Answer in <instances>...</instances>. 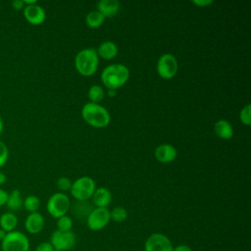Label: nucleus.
<instances>
[{
	"label": "nucleus",
	"mask_w": 251,
	"mask_h": 251,
	"mask_svg": "<svg viewBox=\"0 0 251 251\" xmlns=\"http://www.w3.org/2000/svg\"><path fill=\"white\" fill-rule=\"evenodd\" d=\"M25 230L30 234L39 233L44 227L43 216L38 212L29 213V215L25 218Z\"/></svg>",
	"instance_id": "ddd939ff"
},
{
	"label": "nucleus",
	"mask_w": 251,
	"mask_h": 251,
	"mask_svg": "<svg viewBox=\"0 0 251 251\" xmlns=\"http://www.w3.org/2000/svg\"><path fill=\"white\" fill-rule=\"evenodd\" d=\"M71 208V201L67 194L63 192H56L52 194L46 204L47 212L55 219L67 215Z\"/></svg>",
	"instance_id": "423d86ee"
},
{
	"label": "nucleus",
	"mask_w": 251,
	"mask_h": 251,
	"mask_svg": "<svg viewBox=\"0 0 251 251\" xmlns=\"http://www.w3.org/2000/svg\"><path fill=\"white\" fill-rule=\"evenodd\" d=\"M116 94H117V90L116 89H108V91H107V95L109 97H115Z\"/></svg>",
	"instance_id": "72a5a7b5"
},
{
	"label": "nucleus",
	"mask_w": 251,
	"mask_h": 251,
	"mask_svg": "<svg viewBox=\"0 0 251 251\" xmlns=\"http://www.w3.org/2000/svg\"><path fill=\"white\" fill-rule=\"evenodd\" d=\"M8 195H9V193L7 191L0 188V207L6 205L7 200H8Z\"/></svg>",
	"instance_id": "7c9ffc66"
},
{
	"label": "nucleus",
	"mask_w": 251,
	"mask_h": 251,
	"mask_svg": "<svg viewBox=\"0 0 251 251\" xmlns=\"http://www.w3.org/2000/svg\"><path fill=\"white\" fill-rule=\"evenodd\" d=\"M73 227V220L71 217L65 215L57 219V229L60 231H71Z\"/></svg>",
	"instance_id": "393cba45"
},
{
	"label": "nucleus",
	"mask_w": 251,
	"mask_h": 251,
	"mask_svg": "<svg viewBox=\"0 0 251 251\" xmlns=\"http://www.w3.org/2000/svg\"><path fill=\"white\" fill-rule=\"evenodd\" d=\"M92 209L88 201H77L74 206V214L77 218H87Z\"/></svg>",
	"instance_id": "412c9836"
},
{
	"label": "nucleus",
	"mask_w": 251,
	"mask_h": 251,
	"mask_svg": "<svg viewBox=\"0 0 251 251\" xmlns=\"http://www.w3.org/2000/svg\"><path fill=\"white\" fill-rule=\"evenodd\" d=\"M250 112H251V105L250 104L245 105L239 112V120L245 126H250V124H251Z\"/></svg>",
	"instance_id": "a878e982"
},
{
	"label": "nucleus",
	"mask_w": 251,
	"mask_h": 251,
	"mask_svg": "<svg viewBox=\"0 0 251 251\" xmlns=\"http://www.w3.org/2000/svg\"><path fill=\"white\" fill-rule=\"evenodd\" d=\"M29 240L27 236L19 230L7 232L1 241L2 251H29Z\"/></svg>",
	"instance_id": "39448f33"
},
{
	"label": "nucleus",
	"mask_w": 251,
	"mask_h": 251,
	"mask_svg": "<svg viewBox=\"0 0 251 251\" xmlns=\"http://www.w3.org/2000/svg\"><path fill=\"white\" fill-rule=\"evenodd\" d=\"M23 206L29 213H34L37 212V210L40 207V200L35 195H28L24 199Z\"/></svg>",
	"instance_id": "5701e85b"
},
{
	"label": "nucleus",
	"mask_w": 251,
	"mask_h": 251,
	"mask_svg": "<svg viewBox=\"0 0 251 251\" xmlns=\"http://www.w3.org/2000/svg\"><path fill=\"white\" fill-rule=\"evenodd\" d=\"M87 96L92 103H99L105 96V91L102 86L98 84L91 85L88 89Z\"/></svg>",
	"instance_id": "4be33fe9"
},
{
	"label": "nucleus",
	"mask_w": 251,
	"mask_h": 251,
	"mask_svg": "<svg viewBox=\"0 0 251 251\" xmlns=\"http://www.w3.org/2000/svg\"><path fill=\"white\" fill-rule=\"evenodd\" d=\"M57 187L62 191H68L71 189L72 181L68 176H61L56 181Z\"/></svg>",
	"instance_id": "bb28decb"
},
{
	"label": "nucleus",
	"mask_w": 251,
	"mask_h": 251,
	"mask_svg": "<svg viewBox=\"0 0 251 251\" xmlns=\"http://www.w3.org/2000/svg\"><path fill=\"white\" fill-rule=\"evenodd\" d=\"M154 156L158 162L167 164L176 159L177 150L174 145L170 143H162L155 148Z\"/></svg>",
	"instance_id": "f8f14e48"
},
{
	"label": "nucleus",
	"mask_w": 251,
	"mask_h": 251,
	"mask_svg": "<svg viewBox=\"0 0 251 251\" xmlns=\"http://www.w3.org/2000/svg\"><path fill=\"white\" fill-rule=\"evenodd\" d=\"M110 217H111V220H113L114 222L122 223L126 221L127 217V211L126 210V208L122 206H118V207H115L112 211H110Z\"/></svg>",
	"instance_id": "b1692460"
},
{
	"label": "nucleus",
	"mask_w": 251,
	"mask_h": 251,
	"mask_svg": "<svg viewBox=\"0 0 251 251\" xmlns=\"http://www.w3.org/2000/svg\"><path fill=\"white\" fill-rule=\"evenodd\" d=\"M171 239L163 233H152L144 243V251H173Z\"/></svg>",
	"instance_id": "9d476101"
},
{
	"label": "nucleus",
	"mask_w": 251,
	"mask_h": 251,
	"mask_svg": "<svg viewBox=\"0 0 251 251\" xmlns=\"http://www.w3.org/2000/svg\"><path fill=\"white\" fill-rule=\"evenodd\" d=\"M6 234H7V232L5 230H3L2 228H0V241H2L5 238Z\"/></svg>",
	"instance_id": "e433bc0d"
},
{
	"label": "nucleus",
	"mask_w": 251,
	"mask_h": 251,
	"mask_svg": "<svg viewBox=\"0 0 251 251\" xmlns=\"http://www.w3.org/2000/svg\"><path fill=\"white\" fill-rule=\"evenodd\" d=\"M121 9V4L118 0H100L97 3V11L106 18H113Z\"/></svg>",
	"instance_id": "4468645a"
},
{
	"label": "nucleus",
	"mask_w": 251,
	"mask_h": 251,
	"mask_svg": "<svg viewBox=\"0 0 251 251\" xmlns=\"http://www.w3.org/2000/svg\"><path fill=\"white\" fill-rule=\"evenodd\" d=\"M99 65V57L96 49L88 47L80 50L75 57V67L77 73L84 76H90L96 73Z\"/></svg>",
	"instance_id": "7ed1b4c3"
},
{
	"label": "nucleus",
	"mask_w": 251,
	"mask_h": 251,
	"mask_svg": "<svg viewBox=\"0 0 251 251\" xmlns=\"http://www.w3.org/2000/svg\"><path fill=\"white\" fill-rule=\"evenodd\" d=\"M8 157H9L8 147L3 141L0 140V168L7 163Z\"/></svg>",
	"instance_id": "cd10ccee"
},
{
	"label": "nucleus",
	"mask_w": 251,
	"mask_h": 251,
	"mask_svg": "<svg viewBox=\"0 0 251 251\" xmlns=\"http://www.w3.org/2000/svg\"><path fill=\"white\" fill-rule=\"evenodd\" d=\"M96 189L95 181L90 176H80L72 182L71 194L77 201H87L92 197Z\"/></svg>",
	"instance_id": "20e7f679"
},
{
	"label": "nucleus",
	"mask_w": 251,
	"mask_h": 251,
	"mask_svg": "<svg viewBox=\"0 0 251 251\" xmlns=\"http://www.w3.org/2000/svg\"><path fill=\"white\" fill-rule=\"evenodd\" d=\"M110 220V211L107 208L96 207L93 208L87 216L86 224L89 229L97 231L104 228L109 224Z\"/></svg>",
	"instance_id": "1a4fd4ad"
},
{
	"label": "nucleus",
	"mask_w": 251,
	"mask_h": 251,
	"mask_svg": "<svg viewBox=\"0 0 251 251\" xmlns=\"http://www.w3.org/2000/svg\"><path fill=\"white\" fill-rule=\"evenodd\" d=\"M105 18L101 13H99L97 10L90 11L85 18L86 25L91 28H97L100 27L104 24Z\"/></svg>",
	"instance_id": "aec40b11"
},
{
	"label": "nucleus",
	"mask_w": 251,
	"mask_h": 251,
	"mask_svg": "<svg viewBox=\"0 0 251 251\" xmlns=\"http://www.w3.org/2000/svg\"><path fill=\"white\" fill-rule=\"evenodd\" d=\"M6 179H7V177H6L5 174H4V173H1V172H0V185L4 184V183L6 182Z\"/></svg>",
	"instance_id": "f704fd0d"
},
{
	"label": "nucleus",
	"mask_w": 251,
	"mask_h": 251,
	"mask_svg": "<svg viewBox=\"0 0 251 251\" xmlns=\"http://www.w3.org/2000/svg\"><path fill=\"white\" fill-rule=\"evenodd\" d=\"M23 12L25 19L33 25H39L43 24L46 18L45 10L40 5L37 4L25 6Z\"/></svg>",
	"instance_id": "9b49d317"
},
{
	"label": "nucleus",
	"mask_w": 251,
	"mask_h": 251,
	"mask_svg": "<svg viewBox=\"0 0 251 251\" xmlns=\"http://www.w3.org/2000/svg\"><path fill=\"white\" fill-rule=\"evenodd\" d=\"M214 131L216 135L222 139L227 140L233 136V127L226 119H220L215 123Z\"/></svg>",
	"instance_id": "dca6fc26"
},
{
	"label": "nucleus",
	"mask_w": 251,
	"mask_h": 251,
	"mask_svg": "<svg viewBox=\"0 0 251 251\" xmlns=\"http://www.w3.org/2000/svg\"><path fill=\"white\" fill-rule=\"evenodd\" d=\"M18 225V218L12 212H6L0 216V228L6 232L15 230Z\"/></svg>",
	"instance_id": "a211bd4d"
},
{
	"label": "nucleus",
	"mask_w": 251,
	"mask_h": 251,
	"mask_svg": "<svg viewBox=\"0 0 251 251\" xmlns=\"http://www.w3.org/2000/svg\"><path fill=\"white\" fill-rule=\"evenodd\" d=\"M177 69V60L172 53H165L159 57L156 65V70L160 77L164 79H171L176 75Z\"/></svg>",
	"instance_id": "0eeeda50"
},
{
	"label": "nucleus",
	"mask_w": 251,
	"mask_h": 251,
	"mask_svg": "<svg viewBox=\"0 0 251 251\" xmlns=\"http://www.w3.org/2000/svg\"><path fill=\"white\" fill-rule=\"evenodd\" d=\"M173 251H192V249L186 244H179V245L174 247Z\"/></svg>",
	"instance_id": "473e14b6"
},
{
	"label": "nucleus",
	"mask_w": 251,
	"mask_h": 251,
	"mask_svg": "<svg viewBox=\"0 0 251 251\" xmlns=\"http://www.w3.org/2000/svg\"><path fill=\"white\" fill-rule=\"evenodd\" d=\"M25 6H29V5H33L36 4V0H23Z\"/></svg>",
	"instance_id": "c9c22d12"
},
{
	"label": "nucleus",
	"mask_w": 251,
	"mask_h": 251,
	"mask_svg": "<svg viewBox=\"0 0 251 251\" xmlns=\"http://www.w3.org/2000/svg\"><path fill=\"white\" fill-rule=\"evenodd\" d=\"M25 3L23 0H14L12 2V7L13 9H15L16 11H21V10H24L25 8Z\"/></svg>",
	"instance_id": "c756f323"
},
{
	"label": "nucleus",
	"mask_w": 251,
	"mask_h": 251,
	"mask_svg": "<svg viewBox=\"0 0 251 251\" xmlns=\"http://www.w3.org/2000/svg\"><path fill=\"white\" fill-rule=\"evenodd\" d=\"M81 117L86 124L96 128L106 127L111 122L109 111L99 103H85L81 109Z\"/></svg>",
	"instance_id": "f03ea898"
},
{
	"label": "nucleus",
	"mask_w": 251,
	"mask_h": 251,
	"mask_svg": "<svg viewBox=\"0 0 251 251\" xmlns=\"http://www.w3.org/2000/svg\"><path fill=\"white\" fill-rule=\"evenodd\" d=\"M129 78L128 68L121 63L111 64L105 67L101 73V81L108 89L122 87Z\"/></svg>",
	"instance_id": "f257e3e1"
},
{
	"label": "nucleus",
	"mask_w": 251,
	"mask_h": 251,
	"mask_svg": "<svg viewBox=\"0 0 251 251\" xmlns=\"http://www.w3.org/2000/svg\"><path fill=\"white\" fill-rule=\"evenodd\" d=\"M192 3L199 7H206L213 4V0H192Z\"/></svg>",
	"instance_id": "2f4dec72"
},
{
	"label": "nucleus",
	"mask_w": 251,
	"mask_h": 251,
	"mask_svg": "<svg viewBox=\"0 0 251 251\" xmlns=\"http://www.w3.org/2000/svg\"><path fill=\"white\" fill-rule=\"evenodd\" d=\"M35 251H54V248H53V246L51 245L50 242L44 241V242L39 243V244L36 246Z\"/></svg>",
	"instance_id": "c85d7f7f"
},
{
	"label": "nucleus",
	"mask_w": 251,
	"mask_h": 251,
	"mask_svg": "<svg viewBox=\"0 0 251 251\" xmlns=\"http://www.w3.org/2000/svg\"><path fill=\"white\" fill-rule=\"evenodd\" d=\"M96 52L98 54V57H101L105 60H112L118 55L119 49L114 41L106 40L98 46Z\"/></svg>",
	"instance_id": "f3484780"
},
{
	"label": "nucleus",
	"mask_w": 251,
	"mask_h": 251,
	"mask_svg": "<svg viewBox=\"0 0 251 251\" xmlns=\"http://www.w3.org/2000/svg\"><path fill=\"white\" fill-rule=\"evenodd\" d=\"M50 243L54 251H69L75 247L76 236L73 231L54 230L50 237Z\"/></svg>",
	"instance_id": "6e6552de"
},
{
	"label": "nucleus",
	"mask_w": 251,
	"mask_h": 251,
	"mask_svg": "<svg viewBox=\"0 0 251 251\" xmlns=\"http://www.w3.org/2000/svg\"><path fill=\"white\" fill-rule=\"evenodd\" d=\"M23 198L19 189H14L8 195V200L6 206L11 211H18L23 207Z\"/></svg>",
	"instance_id": "6ab92c4d"
},
{
	"label": "nucleus",
	"mask_w": 251,
	"mask_h": 251,
	"mask_svg": "<svg viewBox=\"0 0 251 251\" xmlns=\"http://www.w3.org/2000/svg\"><path fill=\"white\" fill-rule=\"evenodd\" d=\"M91 198L96 207L107 208L112 201V193L107 187H98L95 189Z\"/></svg>",
	"instance_id": "2eb2a0df"
},
{
	"label": "nucleus",
	"mask_w": 251,
	"mask_h": 251,
	"mask_svg": "<svg viewBox=\"0 0 251 251\" xmlns=\"http://www.w3.org/2000/svg\"><path fill=\"white\" fill-rule=\"evenodd\" d=\"M3 126H4V123H3V120H2V118L0 117V134H1L2 130H3Z\"/></svg>",
	"instance_id": "4c0bfd02"
}]
</instances>
